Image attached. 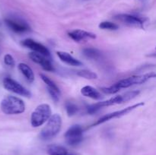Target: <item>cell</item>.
Returning <instances> with one entry per match:
<instances>
[{"instance_id":"obj_20","label":"cell","mask_w":156,"mask_h":155,"mask_svg":"<svg viewBox=\"0 0 156 155\" xmlns=\"http://www.w3.org/2000/svg\"><path fill=\"white\" fill-rule=\"evenodd\" d=\"M77 75L79 77L89 79V80H94V79L98 78V74L96 73L93 72L88 70H79L77 71Z\"/></svg>"},{"instance_id":"obj_14","label":"cell","mask_w":156,"mask_h":155,"mask_svg":"<svg viewBox=\"0 0 156 155\" xmlns=\"http://www.w3.org/2000/svg\"><path fill=\"white\" fill-rule=\"evenodd\" d=\"M41 79L43 80V81L46 84L47 87V91H48L49 94H50L51 98L54 100L55 102H58L59 100V97H60V90L58 88L57 85L51 80V79L49 78L47 76H46L45 74H41Z\"/></svg>"},{"instance_id":"obj_16","label":"cell","mask_w":156,"mask_h":155,"mask_svg":"<svg viewBox=\"0 0 156 155\" xmlns=\"http://www.w3.org/2000/svg\"><path fill=\"white\" fill-rule=\"evenodd\" d=\"M56 54H57L58 57L60 59V60L67 65H72V66H81L82 65V62L73 57L72 55L66 53V52L58 51Z\"/></svg>"},{"instance_id":"obj_8","label":"cell","mask_w":156,"mask_h":155,"mask_svg":"<svg viewBox=\"0 0 156 155\" xmlns=\"http://www.w3.org/2000/svg\"><path fill=\"white\" fill-rule=\"evenodd\" d=\"M144 106V103L143 102H140V103H136V104L133 105V106H128V107L124 108L123 109H120V110H117L115 111L114 112H111V113H108L106 114V115H103L102 117H101L96 122H94V124L92 125V126H97L98 125L102 124V123H105L106 122L109 121V120L114 119H117L119 118V117L123 116V115H126L127 113L130 112L131 111H133V109H137V108L140 107V106Z\"/></svg>"},{"instance_id":"obj_7","label":"cell","mask_w":156,"mask_h":155,"mask_svg":"<svg viewBox=\"0 0 156 155\" xmlns=\"http://www.w3.org/2000/svg\"><path fill=\"white\" fill-rule=\"evenodd\" d=\"M3 87L7 91L15 93L18 95L23 96V97H30L31 96V93L30 92V91H28L27 88H24L21 84L10 77H5L3 79Z\"/></svg>"},{"instance_id":"obj_9","label":"cell","mask_w":156,"mask_h":155,"mask_svg":"<svg viewBox=\"0 0 156 155\" xmlns=\"http://www.w3.org/2000/svg\"><path fill=\"white\" fill-rule=\"evenodd\" d=\"M5 21L6 25L15 33H24L30 30L27 22L18 18H6Z\"/></svg>"},{"instance_id":"obj_3","label":"cell","mask_w":156,"mask_h":155,"mask_svg":"<svg viewBox=\"0 0 156 155\" xmlns=\"http://www.w3.org/2000/svg\"><path fill=\"white\" fill-rule=\"evenodd\" d=\"M0 109L6 115H17L25 111V104L19 97L7 96L2 100Z\"/></svg>"},{"instance_id":"obj_5","label":"cell","mask_w":156,"mask_h":155,"mask_svg":"<svg viewBox=\"0 0 156 155\" xmlns=\"http://www.w3.org/2000/svg\"><path fill=\"white\" fill-rule=\"evenodd\" d=\"M51 115V108L50 105L47 103L39 105L32 112L30 115V124L33 127H40L47 122Z\"/></svg>"},{"instance_id":"obj_17","label":"cell","mask_w":156,"mask_h":155,"mask_svg":"<svg viewBox=\"0 0 156 155\" xmlns=\"http://www.w3.org/2000/svg\"><path fill=\"white\" fill-rule=\"evenodd\" d=\"M81 94L85 96V97H89V98L93 99V100H101V99H102L101 94L97 89H95V88L91 86H88V85L83 87L81 89Z\"/></svg>"},{"instance_id":"obj_23","label":"cell","mask_w":156,"mask_h":155,"mask_svg":"<svg viewBox=\"0 0 156 155\" xmlns=\"http://www.w3.org/2000/svg\"><path fill=\"white\" fill-rule=\"evenodd\" d=\"M4 62L5 65H7L8 66L14 67L15 65V62L14 58L12 57V55L10 54H6L4 56Z\"/></svg>"},{"instance_id":"obj_6","label":"cell","mask_w":156,"mask_h":155,"mask_svg":"<svg viewBox=\"0 0 156 155\" xmlns=\"http://www.w3.org/2000/svg\"><path fill=\"white\" fill-rule=\"evenodd\" d=\"M66 141L70 146L79 145L83 141V130L79 125L72 126L66 132L65 135Z\"/></svg>"},{"instance_id":"obj_11","label":"cell","mask_w":156,"mask_h":155,"mask_svg":"<svg viewBox=\"0 0 156 155\" xmlns=\"http://www.w3.org/2000/svg\"><path fill=\"white\" fill-rule=\"evenodd\" d=\"M22 45L24 46L27 48L33 50L35 53H40V54L43 55V56H46L47 58L50 57V52L47 47L43 44L37 42V41L34 40L32 39H25L22 41Z\"/></svg>"},{"instance_id":"obj_4","label":"cell","mask_w":156,"mask_h":155,"mask_svg":"<svg viewBox=\"0 0 156 155\" xmlns=\"http://www.w3.org/2000/svg\"><path fill=\"white\" fill-rule=\"evenodd\" d=\"M62 126V118L59 114L51 115L47 122V124L41 130L40 138L44 141H48L57 135Z\"/></svg>"},{"instance_id":"obj_19","label":"cell","mask_w":156,"mask_h":155,"mask_svg":"<svg viewBox=\"0 0 156 155\" xmlns=\"http://www.w3.org/2000/svg\"><path fill=\"white\" fill-rule=\"evenodd\" d=\"M82 53L85 57L91 59H98L101 57V53L95 48H86Z\"/></svg>"},{"instance_id":"obj_18","label":"cell","mask_w":156,"mask_h":155,"mask_svg":"<svg viewBox=\"0 0 156 155\" xmlns=\"http://www.w3.org/2000/svg\"><path fill=\"white\" fill-rule=\"evenodd\" d=\"M18 68L20 72L24 76L27 81L32 83L34 81V74L33 72V70L27 64L23 63V62L19 63L18 65Z\"/></svg>"},{"instance_id":"obj_1","label":"cell","mask_w":156,"mask_h":155,"mask_svg":"<svg viewBox=\"0 0 156 155\" xmlns=\"http://www.w3.org/2000/svg\"><path fill=\"white\" fill-rule=\"evenodd\" d=\"M155 77V72L147 73V74H140V75L131 76V77L122 79L114 84L108 87V88H103L102 91L105 94H114L118 92L120 90L123 89V88H128L131 86H133V85L144 84L145 82L148 81L151 78H153Z\"/></svg>"},{"instance_id":"obj_2","label":"cell","mask_w":156,"mask_h":155,"mask_svg":"<svg viewBox=\"0 0 156 155\" xmlns=\"http://www.w3.org/2000/svg\"><path fill=\"white\" fill-rule=\"evenodd\" d=\"M140 92L139 91H129V92H126L125 93V94H121V95L115 96L114 97L110 98L109 100H108L98 102V103H95V104L91 105V106H88V107L87 108L88 112L90 114H92L96 112L98 110L101 109V108L105 107V106H113V105L120 104V103H124V102L129 101V100L135 98L136 96H138L139 94H140Z\"/></svg>"},{"instance_id":"obj_10","label":"cell","mask_w":156,"mask_h":155,"mask_svg":"<svg viewBox=\"0 0 156 155\" xmlns=\"http://www.w3.org/2000/svg\"><path fill=\"white\" fill-rule=\"evenodd\" d=\"M115 18L116 19L121 21V22L126 24V25L143 28L144 21H143V20L141 18L138 16L129 15V14H120V15H117Z\"/></svg>"},{"instance_id":"obj_15","label":"cell","mask_w":156,"mask_h":155,"mask_svg":"<svg viewBox=\"0 0 156 155\" xmlns=\"http://www.w3.org/2000/svg\"><path fill=\"white\" fill-rule=\"evenodd\" d=\"M47 153L49 155H79L78 153L69 150L61 145L53 144L47 147Z\"/></svg>"},{"instance_id":"obj_12","label":"cell","mask_w":156,"mask_h":155,"mask_svg":"<svg viewBox=\"0 0 156 155\" xmlns=\"http://www.w3.org/2000/svg\"><path fill=\"white\" fill-rule=\"evenodd\" d=\"M29 57H30V59H31L34 62L41 65V66L42 67L43 69H44L45 71H54V68H53L51 62H50V59L47 57H46V56H43V55L40 54V53L32 52V53H29Z\"/></svg>"},{"instance_id":"obj_22","label":"cell","mask_w":156,"mask_h":155,"mask_svg":"<svg viewBox=\"0 0 156 155\" xmlns=\"http://www.w3.org/2000/svg\"><path fill=\"white\" fill-rule=\"evenodd\" d=\"M78 109H79L78 106L75 103H73V102L69 101L66 103V110L69 116H72V115H75L78 112Z\"/></svg>"},{"instance_id":"obj_13","label":"cell","mask_w":156,"mask_h":155,"mask_svg":"<svg viewBox=\"0 0 156 155\" xmlns=\"http://www.w3.org/2000/svg\"><path fill=\"white\" fill-rule=\"evenodd\" d=\"M69 36L76 42H83V41L89 40L96 39V34L91 32L86 31V30L76 29V30H71L68 33Z\"/></svg>"},{"instance_id":"obj_21","label":"cell","mask_w":156,"mask_h":155,"mask_svg":"<svg viewBox=\"0 0 156 155\" xmlns=\"http://www.w3.org/2000/svg\"><path fill=\"white\" fill-rule=\"evenodd\" d=\"M99 28L102 30H115L119 28V26L115 23L111 22V21H103L99 24Z\"/></svg>"}]
</instances>
